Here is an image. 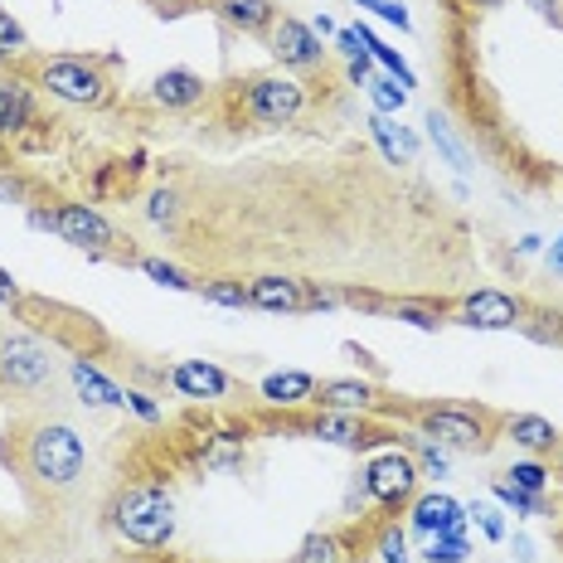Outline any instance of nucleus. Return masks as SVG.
Listing matches in <instances>:
<instances>
[{
    "instance_id": "40",
    "label": "nucleus",
    "mask_w": 563,
    "mask_h": 563,
    "mask_svg": "<svg viewBox=\"0 0 563 563\" xmlns=\"http://www.w3.org/2000/svg\"><path fill=\"white\" fill-rule=\"evenodd\" d=\"M151 219H156V224H166V219H175V199H170L166 190L151 199Z\"/></svg>"
},
{
    "instance_id": "21",
    "label": "nucleus",
    "mask_w": 563,
    "mask_h": 563,
    "mask_svg": "<svg viewBox=\"0 0 563 563\" xmlns=\"http://www.w3.org/2000/svg\"><path fill=\"white\" fill-rule=\"evenodd\" d=\"M214 10L239 30H267L273 25V0H214Z\"/></svg>"
},
{
    "instance_id": "39",
    "label": "nucleus",
    "mask_w": 563,
    "mask_h": 563,
    "mask_svg": "<svg viewBox=\"0 0 563 563\" xmlns=\"http://www.w3.org/2000/svg\"><path fill=\"white\" fill-rule=\"evenodd\" d=\"M20 301H25V297H20L15 277H10V273H5V267H0V307H20Z\"/></svg>"
},
{
    "instance_id": "3",
    "label": "nucleus",
    "mask_w": 563,
    "mask_h": 563,
    "mask_svg": "<svg viewBox=\"0 0 563 563\" xmlns=\"http://www.w3.org/2000/svg\"><path fill=\"white\" fill-rule=\"evenodd\" d=\"M40 88L58 102H74V108H102L108 102V84L88 58H54L40 68Z\"/></svg>"
},
{
    "instance_id": "8",
    "label": "nucleus",
    "mask_w": 563,
    "mask_h": 563,
    "mask_svg": "<svg viewBox=\"0 0 563 563\" xmlns=\"http://www.w3.org/2000/svg\"><path fill=\"white\" fill-rule=\"evenodd\" d=\"M54 214H58V239L74 243V249L102 253V249H112V243H117L112 224L92 205H64V209H54Z\"/></svg>"
},
{
    "instance_id": "2",
    "label": "nucleus",
    "mask_w": 563,
    "mask_h": 563,
    "mask_svg": "<svg viewBox=\"0 0 563 563\" xmlns=\"http://www.w3.org/2000/svg\"><path fill=\"white\" fill-rule=\"evenodd\" d=\"M112 525H117V534L132 539V544L161 549V544H170V534H175V500L156 486H132L117 496Z\"/></svg>"
},
{
    "instance_id": "13",
    "label": "nucleus",
    "mask_w": 563,
    "mask_h": 563,
    "mask_svg": "<svg viewBox=\"0 0 563 563\" xmlns=\"http://www.w3.org/2000/svg\"><path fill=\"white\" fill-rule=\"evenodd\" d=\"M170 384L185 398H224L229 394V374L205 365V360H180V365L170 369Z\"/></svg>"
},
{
    "instance_id": "9",
    "label": "nucleus",
    "mask_w": 563,
    "mask_h": 563,
    "mask_svg": "<svg viewBox=\"0 0 563 563\" xmlns=\"http://www.w3.org/2000/svg\"><path fill=\"white\" fill-rule=\"evenodd\" d=\"M520 316H525L520 301L496 287H481L462 301V325H472V331H510V325H520Z\"/></svg>"
},
{
    "instance_id": "1",
    "label": "nucleus",
    "mask_w": 563,
    "mask_h": 563,
    "mask_svg": "<svg viewBox=\"0 0 563 563\" xmlns=\"http://www.w3.org/2000/svg\"><path fill=\"white\" fill-rule=\"evenodd\" d=\"M25 466L34 472V481L54 490H68L88 466V448L68 422H40L25 442Z\"/></svg>"
},
{
    "instance_id": "15",
    "label": "nucleus",
    "mask_w": 563,
    "mask_h": 563,
    "mask_svg": "<svg viewBox=\"0 0 563 563\" xmlns=\"http://www.w3.org/2000/svg\"><path fill=\"white\" fill-rule=\"evenodd\" d=\"M161 108H195L199 98H205V78L190 74V68H166V74L151 84Z\"/></svg>"
},
{
    "instance_id": "31",
    "label": "nucleus",
    "mask_w": 563,
    "mask_h": 563,
    "mask_svg": "<svg viewBox=\"0 0 563 563\" xmlns=\"http://www.w3.org/2000/svg\"><path fill=\"white\" fill-rule=\"evenodd\" d=\"M141 273H146L151 282H161V287H170V291H185V287H195V282L180 273V267L161 263V257H146V263H141Z\"/></svg>"
},
{
    "instance_id": "41",
    "label": "nucleus",
    "mask_w": 563,
    "mask_h": 563,
    "mask_svg": "<svg viewBox=\"0 0 563 563\" xmlns=\"http://www.w3.org/2000/svg\"><path fill=\"white\" fill-rule=\"evenodd\" d=\"M151 10H161V15H185V10L195 5V0H146Z\"/></svg>"
},
{
    "instance_id": "25",
    "label": "nucleus",
    "mask_w": 563,
    "mask_h": 563,
    "mask_svg": "<svg viewBox=\"0 0 563 563\" xmlns=\"http://www.w3.org/2000/svg\"><path fill=\"white\" fill-rule=\"evenodd\" d=\"M25 54H30V34L0 10V64H15V58H25Z\"/></svg>"
},
{
    "instance_id": "24",
    "label": "nucleus",
    "mask_w": 563,
    "mask_h": 563,
    "mask_svg": "<svg viewBox=\"0 0 563 563\" xmlns=\"http://www.w3.org/2000/svg\"><path fill=\"white\" fill-rule=\"evenodd\" d=\"M297 563H345V544H340L335 534H311L307 544H301Z\"/></svg>"
},
{
    "instance_id": "43",
    "label": "nucleus",
    "mask_w": 563,
    "mask_h": 563,
    "mask_svg": "<svg viewBox=\"0 0 563 563\" xmlns=\"http://www.w3.org/2000/svg\"><path fill=\"white\" fill-rule=\"evenodd\" d=\"M311 30H316V40H325V34H335V20H331V15H316Z\"/></svg>"
},
{
    "instance_id": "38",
    "label": "nucleus",
    "mask_w": 563,
    "mask_h": 563,
    "mask_svg": "<svg viewBox=\"0 0 563 563\" xmlns=\"http://www.w3.org/2000/svg\"><path fill=\"white\" fill-rule=\"evenodd\" d=\"M126 408H132V413H136V418H146V422H156V418H161V408H156V404H151V398H146V394H126Z\"/></svg>"
},
{
    "instance_id": "42",
    "label": "nucleus",
    "mask_w": 563,
    "mask_h": 563,
    "mask_svg": "<svg viewBox=\"0 0 563 563\" xmlns=\"http://www.w3.org/2000/svg\"><path fill=\"white\" fill-rule=\"evenodd\" d=\"M30 229H40V233H58V214H44V209H30Z\"/></svg>"
},
{
    "instance_id": "27",
    "label": "nucleus",
    "mask_w": 563,
    "mask_h": 563,
    "mask_svg": "<svg viewBox=\"0 0 563 563\" xmlns=\"http://www.w3.org/2000/svg\"><path fill=\"white\" fill-rule=\"evenodd\" d=\"M205 297L214 301V307H249V287L243 282H233V277H219V282H205Z\"/></svg>"
},
{
    "instance_id": "19",
    "label": "nucleus",
    "mask_w": 563,
    "mask_h": 563,
    "mask_svg": "<svg viewBox=\"0 0 563 563\" xmlns=\"http://www.w3.org/2000/svg\"><path fill=\"white\" fill-rule=\"evenodd\" d=\"M74 384H78V394H84V404H92V408H126V394L117 389L112 379H102L88 360H74Z\"/></svg>"
},
{
    "instance_id": "28",
    "label": "nucleus",
    "mask_w": 563,
    "mask_h": 563,
    "mask_svg": "<svg viewBox=\"0 0 563 563\" xmlns=\"http://www.w3.org/2000/svg\"><path fill=\"white\" fill-rule=\"evenodd\" d=\"M428 136H432V146H438V151H442V156H448V161H452V166H456V170H466V151H462V146H456V141H452V132H448V122H442V117H438V112H428Z\"/></svg>"
},
{
    "instance_id": "17",
    "label": "nucleus",
    "mask_w": 563,
    "mask_h": 563,
    "mask_svg": "<svg viewBox=\"0 0 563 563\" xmlns=\"http://www.w3.org/2000/svg\"><path fill=\"white\" fill-rule=\"evenodd\" d=\"M263 398L277 408H297L307 404V398H316V379L301 369H287V374H267L263 379Z\"/></svg>"
},
{
    "instance_id": "4",
    "label": "nucleus",
    "mask_w": 563,
    "mask_h": 563,
    "mask_svg": "<svg viewBox=\"0 0 563 563\" xmlns=\"http://www.w3.org/2000/svg\"><path fill=\"white\" fill-rule=\"evenodd\" d=\"M422 432L456 452H481L490 442V418L472 404H438L422 413Z\"/></svg>"
},
{
    "instance_id": "14",
    "label": "nucleus",
    "mask_w": 563,
    "mask_h": 563,
    "mask_svg": "<svg viewBox=\"0 0 563 563\" xmlns=\"http://www.w3.org/2000/svg\"><path fill=\"white\" fill-rule=\"evenodd\" d=\"M316 404L325 408V413H365V408L374 404V389L360 379H325L316 384Z\"/></svg>"
},
{
    "instance_id": "11",
    "label": "nucleus",
    "mask_w": 563,
    "mask_h": 563,
    "mask_svg": "<svg viewBox=\"0 0 563 563\" xmlns=\"http://www.w3.org/2000/svg\"><path fill=\"white\" fill-rule=\"evenodd\" d=\"M413 530L418 534H428V539H438V534H462L466 530V510L456 506L452 496H418L413 500Z\"/></svg>"
},
{
    "instance_id": "33",
    "label": "nucleus",
    "mask_w": 563,
    "mask_h": 563,
    "mask_svg": "<svg viewBox=\"0 0 563 563\" xmlns=\"http://www.w3.org/2000/svg\"><path fill=\"white\" fill-rule=\"evenodd\" d=\"M379 559L384 563H408V539H404L398 525H389V530L379 534Z\"/></svg>"
},
{
    "instance_id": "20",
    "label": "nucleus",
    "mask_w": 563,
    "mask_h": 563,
    "mask_svg": "<svg viewBox=\"0 0 563 563\" xmlns=\"http://www.w3.org/2000/svg\"><path fill=\"white\" fill-rule=\"evenodd\" d=\"M506 428H510V438L520 442L525 452H554V442H559L554 422L539 418V413H520V418H510Z\"/></svg>"
},
{
    "instance_id": "30",
    "label": "nucleus",
    "mask_w": 563,
    "mask_h": 563,
    "mask_svg": "<svg viewBox=\"0 0 563 563\" xmlns=\"http://www.w3.org/2000/svg\"><path fill=\"white\" fill-rule=\"evenodd\" d=\"M496 500H500V506H510V510H520V515H539V510H544V496H530V490L510 486V481H500V486H496Z\"/></svg>"
},
{
    "instance_id": "7",
    "label": "nucleus",
    "mask_w": 563,
    "mask_h": 563,
    "mask_svg": "<svg viewBox=\"0 0 563 563\" xmlns=\"http://www.w3.org/2000/svg\"><path fill=\"white\" fill-rule=\"evenodd\" d=\"M301 84H291V78H257L249 88V117L263 126H287L297 122L301 112Z\"/></svg>"
},
{
    "instance_id": "23",
    "label": "nucleus",
    "mask_w": 563,
    "mask_h": 563,
    "mask_svg": "<svg viewBox=\"0 0 563 563\" xmlns=\"http://www.w3.org/2000/svg\"><path fill=\"white\" fill-rule=\"evenodd\" d=\"M369 102H374V112L394 117V112H398V108H404V102H408V88L398 84V78L379 74V78H369Z\"/></svg>"
},
{
    "instance_id": "46",
    "label": "nucleus",
    "mask_w": 563,
    "mask_h": 563,
    "mask_svg": "<svg viewBox=\"0 0 563 563\" xmlns=\"http://www.w3.org/2000/svg\"><path fill=\"white\" fill-rule=\"evenodd\" d=\"M554 448H559V472H563V442H554Z\"/></svg>"
},
{
    "instance_id": "37",
    "label": "nucleus",
    "mask_w": 563,
    "mask_h": 563,
    "mask_svg": "<svg viewBox=\"0 0 563 563\" xmlns=\"http://www.w3.org/2000/svg\"><path fill=\"white\" fill-rule=\"evenodd\" d=\"M398 316H404V321H413L418 325V331H438V316H432V311H422V307H398Z\"/></svg>"
},
{
    "instance_id": "16",
    "label": "nucleus",
    "mask_w": 563,
    "mask_h": 563,
    "mask_svg": "<svg viewBox=\"0 0 563 563\" xmlns=\"http://www.w3.org/2000/svg\"><path fill=\"white\" fill-rule=\"evenodd\" d=\"M34 117V102H30V88L20 84V78L0 74V136H15L25 132Z\"/></svg>"
},
{
    "instance_id": "47",
    "label": "nucleus",
    "mask_w": 563,
    "mask_h": 563,
    "mask_svg": "<svg viewBox=\"0 0 563 563\" xmlns=\"http://www.w3.org/2000/svg\"><path fill=\"white\" fill-rule=\"evenodd\" d=\"M360 5H365V10H374V5H379V0H360Z\"/></svg>"
},
{
    "instance_id": "26",
    "label": "nucleus",
    "mask_w": 563,
    "mask_h": 563,
    "mask_svg": "<svg viewBox=\"0 0 563 563\" xmlns=\"http://www.w3.org/2000/svg\"><path fill=\"white\" fill-rule=\"evenodd\" d=\"M472 549H466V534H438V539H428V563H462Z\"/></svg>"
},
{
    "instance_id": "29",
    "label": "nucleus",
    "mask_w": 563,
    "mask_h": 563,
    "mask_svg": "<svg viewBox=\"0 0 563 563\" xmlns=\"http://www.w3.org/2000/svg\"><path fill=\"white\" fill-rule=\"evenodd\" d=\"M506 476H510V486L530 490V496H544V486H549V472H544L539 462H515Z\"/></svg>"
},
{
    "instance_id": "10",
    "label": "nucleus",
    "mask_w": 563,
    "mask_h": 563,
    "mask_svg": "<svg viewBox=\"0 0 563 563\" xmlns=\"http://www.w3.org/2000/svg\"><path fill=\"white\" fill-rule=\"evenodd\" d=\"M273 54H277V64H287V68H311V64L325 58L316 30L301 25V20H282V25L273 30Z\"/></svg>"
},
{
    "instance_id": "45",
    "label": "nucleus",
    "mask_w": 563,
    "mask_h": 563,
    "mask_svg": "<svg viewBox=\"0 0 563 563\" xmlns=\"http://www.w3.org/2000/svg\"><path fill=\"white\" fill-rule=\"evenodd\" d=\"M476 5H506V0H476Z\"/></svg>"
},
{
    "instance_id": "36",
    "label": "nucleus",
    "mask_w": 563,
    "mask_h": 563,
    "mask_svg": "<svg viewBox=\"0 0 563 563\" xmlns=\"http://www.w3.org/2000/svg\"><path fill=\"white\" fill-rule=\"evenodd\" d=\"M335 49L355 64V58H365V49H360V30H335Z\"/></svg>"
},
{
    "instance_id": "32",
    "label": "nucleus",
    "mask_w": 563,
    "mask_h": 563,
    "mask_svg": "<svg viewBox=\"0 0 563 563\" xmlns=\"http://www.w3.org/2000/svg\"><path fill=\"white\" fill-rule=\"evenodd\" d=\"M472 515L481 520V530H486V539H506V510H500V506H486V500H476Z\"/></svg>"
},
{
    "instance_id": "44",
    "label": "nucleus",
    "mask_w": 563,
    "mask_h": 563,
    "mask_svg": "<svg viewBox=\"0 0 563 563\" xmlns=\"http://www.w3.org/2000/svg\"><path fill=\"white\" fill-rule=\"evenodd\" d=\"M549 267H554V273H563V233H559L554 249H549Z\"/></svg>"
},
{
    "instance_id": "22",
    "label": "nucleus",
    "mask_w": 563,
    "mask_h": 563,
    "mask_svg": "<svg viewBox=\"0 0 563 563\" xmlns=\"http://www.w3.org/2000/svg\"><path fill=\"white\" fill-rule=\"evenodd\" d=\"M316 438L340 442V448H360V442H369V438H360L355 413H325L321 422H316Z\"/></svg>"
},
{
    "instance_id": "34",
    "label": "nucleus",
    "mask_w": 563,
    "mask_h": 563,
    "mask_svg": "<svg viewBox=\"0 0 563 563\" xmlns=\"http://www.w3.org/2000/svg\"><path fill=\"white\" fill-rule=\"evenodd\" d=\"M374 15L389 20V25H398V30L413 25V20H408V5H404V0H379V5H374Z\"/></svg>"
},
{
    "instance_id": "35",
    "label": "nucleus",
    "mask_w": 563,
    "mask_h": 563,
    "mask_svg": "<svg viewBox=\"0 0 563 563\" xmlns=\"http://www.w3.org/2000/svg\"><path fill=\"white\" fill-rule=\"evenodd\" d=\"M418 456H422L418 472H428V476H448V452H438V448L428 442V448H418Z\"/></svg>"
},
{
    "instance_id": "18",
    "label": "nucleus",
    "mask_w": 563,
    "mask_h": 563,
    "mask_svg": "<svg viewBox=\"0 0 563 563\" xmlns=\"http://www.w3.org/2000/svg\"><path fill=\"white\" fill-rule=\"evenodd\" d=\"M369 136L379 141V151L394 161V166H413V156H418V141L408 136L404 126H394L384 112H374V117H369Z\"/></svg>"
},
{
    "instance_id": "5",
    "label": "nucleus",
    "mask_w": 563,
    "mask_h": 563,
    "mask_svg": "<svg viewBox=\"0 0 563 563\" xmlns=\"http://www.w3.org/2000/svg\"><path fill=\"white\" fill-rule=\"evenodd\" d=\"M54 379L49 350L34 335H0V384L10 389H40Z\"/></svg>"
},
{
    "instance_id": "12",
    "label": "nucleus",
    "mask_w": 563,
    "mask_h": 563,
    "mask_svg": "<svg viewBox=\"0 0 563 563\" xmlns=\"http://www.w3.org/2000/svg\"><path fill=\"white\" fill-rule=\"evenodd\" d=\"M249 307H263V311H307V282L297 277H253L249 282Z\"/></svg>"
},
{
    "instance_id": "6",
    "label": "nucleus",
    "mask_w": 563,
    "mask_h": 563,
    "mask_svg": "<svg viewBox=\"0 0 563 563\" xmlns=\"http://www.w3.org/2000/svg\"><path fill=\"white\" fill-rule=\"evenodd\" d=\"M418 476H422V472H418L413 456L384 452V456H374V462L365 466V490H369V500H379L384 510H398L408 496H413Z\"/></svg>"
}]
</instances>
